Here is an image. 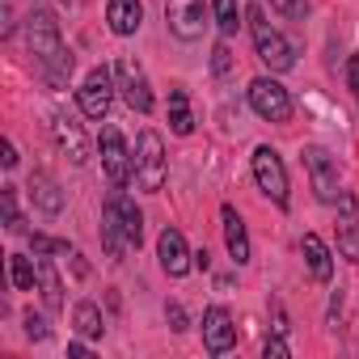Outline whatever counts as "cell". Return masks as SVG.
Wrapping results in <instances>:
<instances>
[{"mask_svg": "<svg viewBox=\"0 0 359 359\" xmlns=\"http://www.w3.org/2000/svg\"><path fill=\"white\" fill-rule=\"evenodd\" d=\"M26 47H30L34 64L43 68V76H47L51 85H64V81L72 76V51L64 47V39H60V26H55L51 9H43V5H39V9L26 18Z\"/></svg>", "mask_w": 359, "mask_h": 359, "instance_id": "1", "label": "cell"}, {"mask_svg": "<svg viewBox=\"0 0 359 359\" xmlns=\"http://www.w3.org/2000/svg\"><path fill=\"white\" fill-rule=\"evenodd\" d=\"M131 173H135V187L156 195L165 187V173H169V161H165V140L156 131H140L135 140V156H131Z\"/></svg>", "mask_w": 359, "mask_h": 359, "instance_id": "2", "label": "cell"}, {"mask_svg": "<svg viewBox=\"0 0 359 359\" xmlns=\"http://www.w3.org/2000/svg\"><path fill=\"white\" fill-rule=\"evenodd\" d=\"M245 18H250V34H254V51H258V60H262L271 72H287V68L296 64L292 43H287V39H283L271 22H266V13H262L258 5H254Z\"/></svg>", "mask_w": 359, "mask_h": 359, "instance_id": "3", "label": "cell"}, {"mask_svg": "<svg viewBox=\"0 0 359 359\" xmlns=\"http://www.w3.org/2000/svg\"><path fill=\"white\" fill-rule=\"evenodd\" d=\"M245 97H250L254 114L266 118V123H287V118H292V97H287V89H283L275 76H258V81H250Z\"/></svg>", "mask_w": 359, "mask_h": 359, "instance_id": "4", "label": "cell"}, {"mask_svg": "<svg viewBox=\"0 0 359 359\" xmlns=\"http://www.w3.org/2000/svg\"><path fill=\"white\" fill-rule=\"evenodd\" d=\"M254 182L266 199H275L279 208H287V169H283V156L275 148H258L254 152Z\"/></svg>", "mask_w": 359, "mask_h": 359, "instance_id": "5", "label": "cell"}, {"mask_svg": "<svg viewBox=\"0 0 359 359\" xmlns=\"http://www.w3.org/2000/svg\"><path fill=\"white\" fill-rule=\"evenodd\" d=\"M114 72L110 68H93L85 76V85L76 89V102H81V114L85 118H106L110 114V102H114Z\"/></svg>", "mask_w": 359, "mask_h": 359, "instance_id": "6", "label": "cell"}, {"mask_svg": "<svg viewBox=\"0 0 359 359\" xmlns=\"http://www.w3.org/2000/svg\"><path fill=\"white\" fill-rule=\"evenodd\" d=\"M165 22H169L173 39L195 43L208 26V5L203 0H165Z\"/></svg>", "mask_w": 359, "mask_h": 359, "instance_id": "7", "label": "cell"}, {"mask_svg": "<svg viewBox=\"0 0 359 359\" xmlns=\"http://www.w3.org/2000/svg\"><path fill=\"white\" fill-rule=\"evenodd\" d=\"M304 169H309V177H313L317 199H321V203H338V161H334L325 148L309 144V148H304Z\"/></svg>", "mask_w": 359, "mask_h": 359, "instance_id": "8", "label": "cell"}, {"mask_svg": "<svg viewBox=\"0 0 359 359\" xmlns=\"http://www.w3.org/2000/svg\"><path fill=\"white\" fill-rule=\"evenodd\" d=\"M114 85H118L123 102H127L135 114H148V110H152V89H148V76H144V68H140L135 60H118Z\"/></svg>", "mask_w": 359, "mask_h": 359, "instance_id": "9", "label": "cell"}, {"mask_svg": "<svg viewBox=\"0 0 359 359\" xmlns=\"http://www.w3.org/2000/svg\"><path fill=\"white\" fill-rule=\"evenodd\" d=\"M338 254L346 262H359V199L351 191L338 195Z\"/></svg>", "mask_w": 359, "mask_h": 359, "instance_id": "10", "label": "cell"}, {"mask_svg": "<svg viewBox=\"0 0 359 359\" xmlns=\"http://www.w3.org/2000/svg\"><path fill=\"white\" fill-rule=\"evenodd\" d=\"M97 148H102V169H106V177H110V187H123L127 173H131V152H127L118 127H102Z\"/></svg>", "mask_w": 359, "mask_h": 359, "instance_id": "11", "label": "cell"}, {"mask_svg": "<svg viewBox=\"0 0 359 359\" xmlns=\"http://www.w3.org/2000/svg\"><path fill=\"white\" fill-rule=\"evenodd\" d=\"M203 346L212 355H224V351L237 346V325H233V313L224 304H212L203 313Z\"/></svg>", "mask_w": 359, "mask_h": 359, "instance_id": "12", "label": "cell"}, {"mask_svg": "<svg viewBox=\"0 0 359 359\" xmlns=\"http://www.w3.org/2000/svg\"><path fill=\"white\" fill-rule=\"evenodd\" d=\"M156 258H161V266H165V275H187L191 271V262H195V254L187 250V237L177 233V229H161V237H156Z\"/></svg>", "mask_w": 359, "mask_h": 359, "instance_id": "13", "label": "cell"}, {"mask_svg": "<svg viewBox=\"0 0 359 359\" xmlns=\"http://www.w3.org/2000/svg\"><path fill=\"white\" fill-rule=\"evenodd\" d=\"M102 241H106V254L114 258V262H123V254H127V233H123V212H118V187L110 191V199L102 203Z\"/></svg>", "mask_w": 359, "mask_h": 359, "instance_id": "14", "label": "cell"}, {"mask_svg": "<svg viewBox=\"0 0 359 359\" xmlns=\"http://www.w3.org/2000/svg\"><path fill=\"white\" fill-rule=\"evenodd\" d=\"M51 135H55L60 152H68V161H72V165H85V161H89V144H85V131H81V123H76V118L55 114V118H51Z\"/></svg>", "mask_w": 359, "mask_h": 359, "instance_id": "15", "label": "cell"}, {"mask_svg": "<svg viewBox=\"0 0 359 359\" xmlns=\"http://www.w3.org/2000/svg\"><path fill=\"white\" fill-rule=\"evenodd\" d=\"M220 220H224V245H229L233 262H237V266H245V262H250V233H245V224H241L237 208H233V203H224V208H220Z\"/></svg>", "mask_w": 359, "mask_h": 359, "instance_id": "16", "label": "cell"}, {"mask_svg": "<svg viewBox=\"0 0 359 359\" xmlns=\"http://www.w3.org/2000/svg\"><path fill=\"white\" fill-rule=\"evenodd\" d=\"M106 22H110V30H114L118 39H127V34L140 30L144 5H140V0H110V5H106Z\"/></svg>", "mask_w": 359, "mask_h": 359, "instance_id": "17", "label": "cell"}, {"mask_svg": "<svg viewBox=\"0 0 359 359\" xmlns=\"http://www.w3.org/2000/svg\"><path fill=\"white\" fill-rule=\"evenodd\" d=\"M300 250H304V258H309L313 279H317V283H330V279H334V254H330V245H325L317 233H304Z\"/></svg>", "mask_w": 359, "mask_h": 359, "instance_id": "18", "label": "cell"}, {"mask_svg": "<svg viewBox=\"0 0 359 359\" xmlns=\"http://www.w3.org/2000/svg\"><path fill=\"white\" fill-rule=\"evenodd\" d=\"M30 199H34V208L47 212V216H60V212H64V195H60V187H55L51 173H30Z\"/></svg>", "mask_w": 359, "mask_h": 359, "instance_id": "19", "label": "cell"}, {"mask_svg": "<svg viewBox=\"0 0 359 359\" xmlns=\"http://www.w3.org/2000/svg\"><path fill=\"white\" fill-rule=\"evenodd\" d=\"M34 262H39V292H43V304H47L51 313H60V309H64V283H60V275H55V262H51V254H34Z\"/></svg>", "mask_w": 359, "mask_h": 359, "instance_id": "20", "label": "cell"}, {"mask_svg": "<svg viewBox=\"0 0 359 359\" xmlns=\"http://www.w3.org/2000/svg\"><path fill=\"white\" fill-rule=\"evenodd\" d=\"M169 127H173V135H191L195 131V114H191L187 89H173L169 93Z\"/></svg>", "mask_w": 359, "mask_h": 359, "instance_id": "21", "label": "cell"}, {"mask_svg": "<svg viewBox=\"0 0 359 359\" xmlns=\"http://www.w3.org/2000/svg\"><path fill=\"white\" fill-rule=\"evenodd\" d=\"M9 279H13L18 292H34V283H39V262L26 258V254H9Z\"/></svg>", "mask_w": 359, "mask_h": 359, "instance_id": "22", "label": "cell"}, {"mask_svg": "<svg viewBox=\"0 0 359 359\" xmlns=\"http://www.w3.org/2000/svg\"><path fill=\"white\" fill-rule=\"evenodd\" d=\"M72 325H76V334H85V338H102V309H97L93 300H81V304L72 309Z\"/></svg>", "mask_w": 359, "mask_h": 359, "instance_id": "23", "label": "cell"}, {"mask_svg": "<svg viewBox=\"0 0 359 359\" xmlns=\"http://www.w3.org/2000/svg\"><path fill=\"white\" fill-rule=\"evenodd\" d=\"M118 212H123V233H127V241L140 250V241H144V216H140V208L123 195V187H118Z\"/></svg>", "mask_w": 359, "mask_h": 359, "instance_id": "24", "label": "cell"}, {"mask_svg": "<svg viewBox=\"0 0 359 359\" xmlns=\"http://www.w3.org/2000/svg\"><path fill=\"white\" fill-rule=\"evenodd\" d=\"M212 13H216L220 34H224V39H233V34H237V26H241V5H237V0H212Z\"/></svg>", "mask_w": 359, "mask_h": 359, "instance_id": "25", "label": "cell"}, {"mask_svg": "<svg viewBox=\"0 0 359 359\" xmlns=\"http://www.w3.org/2000/svg\"><path fill=\"white\" fill-rule=\"evenodd\" d=\"M0 212H5V229L9 233H26V220L18 212V187H0Z\"/></svg>", "mask_w": 359, "mask_h": 359, "instance_id": "26", "label": "cell"}, {"mask_svg": "<svg viewBox=\"0 0 359 359\" xmlns=\"http://www.w3.org/2000/svg\"><path fill=\"white\" fill-rule=\"evenodd\" d=\"M30 250L34 254H68V241H55L47 233H30Z\"/></svg>", "mask_w": 359, "mask_h": 359, "instance_id": "27", "label": "cell"}, {"mask_svg": "<svg viewBox=\"0 0 359 359\" xmlns=\"http://www.w3.org/2000/svg\"><path fill=\"white\" fill-rule=\"evenodd\" d=\"M271 9L283 13V18H292V22H300L309 13V0H271Z\"/></svg>", "mask_w": 359, "mask_h": 359, "instance_id": "28", "label": "cell"}, {"mask_svg": "<svg viewBox=\"0 0 359 359\" xmlns=\"http://www.w3.org/2000/svg\"><path fill=\"white\" fill-rule=\"evenodd\" d=\"M212 72H216V76H229V72H233V51H229V43H216V51H212Z\"/></svg>", "mask_w": 359, "mask_h": 359, "instance_id": "29", "label": "cell"}, {"mask_svg": "<svg viewBox=\"0 0 359 359\" xmlns=\"http://www.w3.org/2000/svg\"><path fill=\"white\" fill-rule=\"evenodd\" d=\"M26 334H30V338H34V342H43V338H47V334H51V330H47V321H43V317H39V313H26Z\"/></svg>", "mask_w": 359, "mask_h": 359, "instance_id": "30", "label": "cell"}, {"mask_svg": "<svg viewBox=\"0 0 359 359\" xmlns=\"http://www.w3.org/2000/svg\"><path fill=\"white\" fill-rule=\"evenodd\" d=\"M262 355H266V359H287L292 346H287L283 338H266V342H262Z\"/></svg>", "mask_w": 359, "mask_h": 359, "instance_id": "31", "label": "cell"}, {"mask_svg": "<svg viewBox=\"0 0 359 359\" xmlns=\"http://www.w3.org/2000/svg\"><path fill=\"white\" fill-rule=\"evenodd\" d=\"M165 317H169L173 330H187V313H182V304H165Z\"/></svg>", "mask_w": 359, "mask_h": 359, "instance_id": "32", "label": "cell"}, {"mask_svg": "<svg viewBox=\"0 0 359 359\" xmlns=\"http://www.w3.org/2000/svg\"><path fill=\"white\" fill-rule=\"evenodd\" d=\"M346 85L359 93V55H351V60H346Z\"/></svg>", "mask_w": 359, "mask_h": 359, "instance_id": "33", "label": "cell"}, {"mask_svg": "<svg viewBox=\"0 0 359 359\" xmlns=\"http://www.w3.org/2000/svg\"><path fill=\"white\" fill-rule=\"evenodd\" d=\"M0 165H5V169H13V165H18V148H13L9 140H5V148H0Z\"/></svg>", "mask_w": 359, "mask_h": 359, "instance_id": "34", "label": "cell"}, {"mask_svg": "<svg viewBox=\"0 0 359 359\" xmlns=\"http://www.w3.org/2000/svg\"><path fill=\"white\" fill-rule=\"evenodd\" d=\"M195 266H203V271H208V266H212V254H208V250H199V254H195Z\"/></svg>", "mask_w": 359, "mask_h": 359, "instance_id": "35", "label": "cell"}]
</instances>
